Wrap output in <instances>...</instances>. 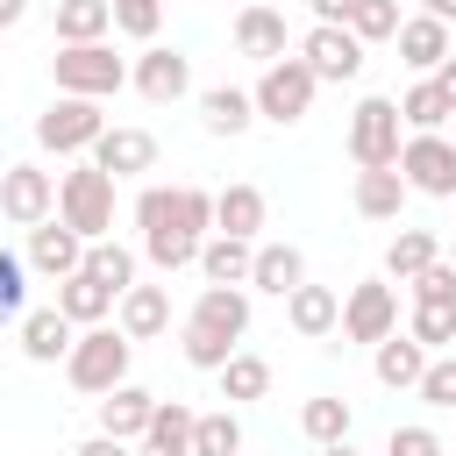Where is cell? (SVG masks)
Segmentation results:
<instances>
[{"label": "cell", "instance_id": "obj_1", "mask_svg": "<svg viewBox=\"0 0 456 456\" xmlns=\"http://www.w3.org/2000/svg\"><path fill=\"white\" fill-rule=\"evenodd\" d=\"M135 228H142V256L157 271H178V264L200 256V242L214 228V192H200V185H142Z\"/></svg>", "mask_w": 456, "mask_h": 456}, {"label": "cell", "instance_id": "obj_2", "mask_svg": "<svg viewBox=\"0 0 456 456\" xmlns=\"http://www.w3.org/2000/svg\"><path fill=\"white\" fill-rule=\"evenodd\" d=\"M57 221L78 235V242H100L114 228V178L100 164H78L57 178Z\"/></svg>", "mask_w": 456, "mask_h": 456}, {"label": "cell", "instance_id": "obj_3", "mask_svg": "<svg viewBox=\"0 0 456 456\" xmlns=\"http://www.w3.org/2000/svg\"><path fill=\"white\" fill-rule=\"evenodd\" d=\"M50 71H57V93H71V100H107L128 86V64L114 57V43H64L50 57Z\"/></svg>", "mask_w": 456, "mask_h": 456}, {"label": "cell", "instance_id": "obj_4", "mask_svg": "<svg viewBox=\"0 0 456 456\" xmlns=\"http://www.w3.org/2000/svg\"><path fill=\"white\" fill-rule=\"evenodd\" d=\"M399 142H406L399 100H385V93L356 100V114H349V157H356V171H392L399 164Z\"/></svg>", "mask_w": 456, "mask_h": 456}, {"label": "cell", "instance_id": "obj_5", "mask_svg": "<svg viewBox=\"0 0 456 456\" xmlns=\"http://www.w3.org/2000/svg\"><path fill=\"white\" fill-rule=\"evenodd\" d=\"M64 378H71L78 392L107 399L114 385H128V335H121V328H86V335L71 342V356H64Z\"/></svg>", "mask_w": 456, "mask_h": 456}, {"label": "cell", "instance_id": "obj_6", "mask_svg": "<svg viewBox=\"0 0 456 456\" xmlns=\"http://www.w3.org/2000/svg\"><path fill=\"white\" fill-rule=\"evenodd\" d=\"M314 86H321V78H314L299 57H278V64H264V78H256L249 107H256L264 121L292 128V121H306V107H314Z\"/></svg>", "mask_w": 456, "mask_h": 456}, {"label": "cell", "instance_id": "obj_7", "mask_svg": "<svg viewBox=\"0 0 456 456\" xmlns=\"http://www.w3.org/2000/svg\"><path fill=\"white\" fill-rule=\"evenodd\" d=\"M107 135V114H100V100H71V93H57L43 114H36V142L43 150H57V157H78V150H93Z\"/></svg>", "mask_w": 456, "mask_h": 456}, {"label": "cell", "instance_id": "obj_8", "mask_svg": "<svg viewBox=\"0 0 456 456\" xmlns=\"http://www.w3.org/2000/svg\"><path fill=\"white\" fill-rule=\"evenodd\" d=\"M392 171L406 178V192H428V200H456V142H442V135H406Z\"/></svg>", "mask_w": 456, "mask_h": 456}, {"label": "cell", "instance_id": "obj_9", "mask_svg": "<svg viewBox=\"0 0 456 456\" xmlns=\"http://www.w3.org/2000/svg\"><path fill=\"white\" fill-rule=\"evenodd\" d=\"M0 214H7L14 228H43V221L57 214V178H50L43 164H7V171H0Z\"/></svg>", "mask_w": 456, "mask_h": 456}, {"label": "cell", "instance_id": "obj_10", "mask_svg": "<svg viewBox=\"0 0 456 456\" xmlns=\"http://www.w3.org/2000/svg\"><path fill=\"white\" fill-rule=\"evenodd\" d=\"M349 342H385V335H399V292L385 285V278H370V285H356L349 299H342V321H335Z\"/></svg>", "mask_w": 456, "mask_h": 456}, {"label": "cell", "instance_id": "obj_11", "mask_svg": "<svg viewBox=\"0 0 456 456\" xmlns=\"http://www.w3.org/2000/svg\"><path fill=\"white\" fill-rule=\"evenodd\" d=\"M128 78H135V93H142L150 107H171V100L192 93V64H185V50H164V43H150V50L128 64Z\"/></svg>", "mask_w": 456, "mask_h": 456}, {"label": "cell", "instance_id": "obj_12", "mask_svg": "<svg viewBox=\"0 0 456 456\" xmlns=\"http://www.w3.org/2000/svg\"><path fill=\"white\" fill-rule=\"evenodd\" d=\"M299 64L314 71V78H335V86H349L356 71H363V43L349 36V28H306V43H299Z\"/></svg>", "mask_w": 456, "mask_h": 456}, {"label": "cell", "instance_id": "obj_13", "mask_svg": "<svg viewBox=\"0 0 456 456\" xmlns=\"http://www.w3.org/2000/svg\"><path fill=\"white\" fill-rule=\"evenodd\" d=\"M21 264H28V271H43L50 285H64V278L86 264V242H78V235H71L57 214H50L43 228H28V256H21Z\"/></svg>", "mask_w": 456, "mask_h": 456}, {"label": "cell", "instance_id": "obj_14", "mask_svg": "<svg viewBox=\"0 0 456 456\" xmlns=\"http://www.w3.org/2000/svg\"><path fill=\"white\" fill-rule=\"evenodd\" d=\"M93 164H100L107 178H135V171L157 164V135H150V128H107V135L93 142Z\"/></svg>", "mask_w": 456, "mask_h": 456}, {"label": "cell", "instance_id": "obj_15", "mask_svg": "<svg viewBox=\"0 0 456 456\" xmlns=\"http://www.w3.org/2000/svg\"><path fill=\"white\" fill-rule=\"evenodd\" d=\"M249 285L271 292V299H292V292L306 285V256H299L292 242H256V256H249Z\"/></svg>", "mask_w": 456, "mask_h": 456}, {"label": "cell", "instance_id": "obj_16", "mask_svg": "<svg viewBox=\"0 0 456 456\" xmlns=\"http://www.w3.org/2000/svg\"><path fill=\"white\" fill-rule=\"evenodd\" d=\"M192 328L242 342V335H249V292H242V285H207L200 306H192Z\"/></svg>", "mask_w": 456, "mask_h": 456}, {"label": "cell", "instance_id": "obj_17", "mask_svg": "<svg viewBox=\"0 0 456 456\" xmlns=\"http://www.w3.org/2000/svg\"><path fill=\"white\" fill-rule=\"evenodd\" d=\"M150 413H157V392H142V385H114V392L100 399V435H114V442H142Z\"/></svg>", "mask_w": 456, "mask_h": 456}, {"label": "cell", "instance_id": "obj_18", "mask_svg": "<svg viewBox=\"0 0 456 456\" xmlns=\"http://www.w3.org/2000/svg\"><path fill=\"white\" fill-rule=\"evenodd\" d=\"M114 306H121V335H128V342H150V335L171 328V292H164V285H128Z\"/></svg>", "mask_w": 456, "mask_h": 456}, {"label": "cell", "instance_id": "obj_19", "mask_svg": "<svg viewBox=\"0 0 456 456\" xmlns=\"http://www.w3.org/2000/svg\"><path fill=\"white\" fill-rule=\"evenodd\" d=\"M235 50L256 57V64H278L285 57V14L278 7H242L235 14Z\"/></svg>", "mask_w": 456, "mask_h": 456}, {"label": "cell", "instance_id": "obj_20", "mask_svg": "<svg viewBox=\"0 0 456 456\" xmlns=\"http://www.w3.org/2000/svg\"><path fill=\"white\" fill-rule=\"evenodd\" d=\"M57 314H64L71 328H100V321L114 314V292H107L93 271H71V278L57 285Z\"/></svg>", "mask_w": 456, "mask_h": 456}, {"label": "cell", "instance_id": "obj_21", "mask_svg": "<svg viewBox=\"0 0 456 456\" xmlns=\"http://www.w3.org/2000/svg\"><path fill=\"white\" fill-rule=\"evenodd\" d=\"M71 321L57 314V306H43V314H21V356L28 363H64L71 356Z\"/></svg>", "mask_w": 456, "mask_h": 456}, {"label": "cell", "instance_id": "obj_22", "mask_svg": "<svg viewBox=\"0 0 456 456\" xmlns=\"http://www.w3.org/2000/svg\"><path fill=\"white\" fill-rule=\"evenodd\" d=\"M135 456H192V406L178 399H157L150 428H142V449Z\"/></svg>", "mask_w": 456, "mask_h": 456}, {"label": "cell", "instance_id": "obj_23", "mask_svg": "<svg viewBox=\"0 0 456 456\" xmlns=\"http://www.w3.org/2000/svg\"><path fill=\"white\" fill-rule=\"evenodd\" d=\"M256 228H264V192H256V185H221V192H214V235L256 242Z\"/></svg>", "mask_w": 456, "mask_h": 456}, {"label": "cell", "instance_id": "obj_24", "mask_svg": "<svg viewBox=\"0 0 456 456\" xmlns=\"http://www.w3.org/2000/svg\"><path fill=\"white\" fill-rule=\"evenodd\" d=\"M249 256H256V242H242V235H207L192 264L207 271V285H249Z\"/></svg>", "mask_w": 456, "mask_h": 456}, {"label": "cell", "instance_id": "obj_25", "mask_svg": "<svg viewBox=\"0 0 456 456\" xmlns=\"http://www.w3.org/2000/svg\"><path fill=\"white\" fill-rule=\"evenodd\" d=\"M285 321H292V335L321 342V335H335V321H342V299H335L328 285H299V292L285 299Z\"/></svg>", "mask_w": 456, "mask_h": 456}, {"label": "cell", "instance_id": "obj_26", "mask_svg": "<svg viewBox=\"0 0 456 456\" xmlns=\"http://www.w3.org/2000/svg\"><path fill=\"white\" fill-rule=\"evenodd\" d=\"M392 43H399V57H406V64H413V71H435V64H442V57H449V28H442V21H435V14H406V21H399V36H392Z\"/></svg>", "mask_w": 456, "mask_h": 456}, {"label": "cell", "instance_id": "obj_27", "mask_svg": "<svg viewBox=\"0 0 456 456\" xmlns=\"http://www.w3.org/2000/svg\"><path fill=\"white\" fill-rule=\"evenodd\" d=\"M370 370H378V385L406 392V385H420V370H428V349H420L413 335H385V342H378V356H370Z\"/></svg>", "mask_w": 456, "mask_h": 456}, {"label": "cell", "instance_id": "obj_28", "mask_svg": "<svg viewBox=\"0 0 456 456\" xmlns=\"http://www.w3.org/2000/svg\"><path fill=\"white\" fill-rule=\"evenodd\" d=\"M200 121H207L214 135H242V128L256 121V107H249L242 86H207V93H200Z\"/></svg>", "mask_w": 456, "mask_h": 456}, {"label": "cell", "instance_id": "obj_29", "mask_svg": "<svg viewBox=\"0 0 456 456\" xmlns=\"http://www.w3.org/2000/svg\"><path fill=\"white\" fill-rule=\"evenodd\" d=\"M399 207H406L399 171H356V214L363 221H399Z\"/></svg>", "mask_w": 456, "mask_h": 456}, {"label": "cell", "instance_id": "obj_30", "mask_svg": "<svg viewBox=\"0 0 456 456\" xmlns=\"http://www.w3.org/2000/svg\"><path fill=\"white\" fill-rule=\"evenodd\" d=\"M114 7L107 0H57V43H107Z\"/></svg>", "mask_w": 456, "mask_h": 456}, {"label": "cell", "instance_id": "obj_31", "mask_svg": "<svg viewBox=\"0 0 456 456\" xmlns=\"http://www.w3.org/2000/svg\"><path fill=\"white\" fill-rule=\"evenodd\" d=\"M435 256H442V249H435V235H428V228H399V235H392V249H385V278L413 285Z\"/></svg>", "mask_w": 456, "mask_h": 456}, {"label": "cell", "instance_id": "obj_32", "mask_svg": "<svg viewBox=\"0 0 456 456\" xmlns=\"http://www.w3.org/2000/svg\"><path fill=\"white\" fill-rule=\"evenodd\" d=\"M78 271H93V278L121 299V292L135 285V249H121V242H107V235H100V242H86V264H78Z\"/></svg>", "mask_w": 456, "mask_h": 456}, {"label": "cell", "instance_id": "obj_33", "mask_svg": "<svg viewBox=\"0 0 456 456\" xmlns=\"http://www.w3.org/2000/svg\"><path fill=\"white\" fill-rule=\"evenodd\" d=\"M299 428H306L314 449H328V442H349L356 413H349V399H306V406H299Z\"/></svg>", "mask_w": 456, "mask_h": 456}, {"label": "cell", "instance_id": "obj_34", "mask_svg": "<svg viewBox=\"0 0 456 456\" xmlns=\"http://www.w3.org/2000/svg\"><path fill=\"white\" fill-rule=\"evenodd\" d=\"M399 121H406L413 135H442V121H449V100L435 93V78L406 86V100H399Z\"/></svg>", "mask_w": 456, "mask_h": 456}, {"label": "cell", "instance_id": "obj_35", "mask_svg": "<svg viewBox=\"0 0 456 456\" xmlns=\"http://www.w3.org/2000/svg\"><path fill=\"white\" fill-rule=\"evenodd\" d=\"M214 378H221V399H264V392H271V363H264V356H242V349H235Z\"/></svg>", "mask_w": 456, "mask_h": 456}, {"label": "cell", "instance_id": "obj_36", "mask_svg": "<svg viewBox=\"0 0 456 456\" xmlns=\"http://www.w3.org/2000/svg\"><path fill=\"white\" fill-rule=\"evenodd\" d=\"M420 349H449L456 342V299H413V328H406Z\"/></svg>", "mask_w": 456, "mask_h": 456}, {"label": "cell", "instance_id": "obj_37", "mask_svg": "<svg viewBox=\"0 0 456 456\" xmlns=\"http://www.w3.org/2000/svg\"><path fill=\"white\" fill-rule=\"evenodd\" d=\"M192 456H242V420L235 413H192Z\"/></svg>", "mask_w": 456, "mask_h": 456}, {"label": "cell", "instance_id": "obj_38", "mask_svg": "<svg viewBox=\"0 0 456 456\" xmlns=\"http://www.w3.org/2000/svg\"><path fill=\"white\" fill-rule=\"evenodd\" d=\"M21 314H28V264L0 242V328H7V321H21Z\"/></svg>", "mask_w": 456, "mask_h": 456}, {"label": "cell", "instance_id": "obj_39", "mask_svg": "<svg viewBox=\"0 0 456 456\" xmlns=\"http://www.w3.org/2000/svg\"><path fill=\"white\" fill-rule=\"evenodd\" d=\"M349 36H356V43H385V36H399V0H356Z\"/></svg>", "mask_w": 456, "mask_h": 456}, {"label": "cell", "instance_id": "obj_40", "mask_svg": "<svg viewBox=\"0 0 456 456\" xmlns=\"http://www.w3.org/2000/svg\"><path fill=\"white\" fill-rule=\"evenodd\" d=\"M178 349H185V363H192V370H221V363L235 356V342H228V335H207V328H192V321H185V342H178Z\"/></svg>", "mask_w": 456, "mask_h": 456}, {"label": "cell", "instance_id": "obj_41", "mask_svg": "<svg viewBox=\"0 0 456 456\" xmlns=\"http://www.w3.org/2000/svg\"><path fill=\"white\" fill-rule=\"evenodd\" d=\"M107 7H114V28L135 36V43H150L157 21H164V0H107Z\"/></svg>", "mask_w": 456, "mask_h": 456}, {"label": "cell", "instance_id": "obj_42", "mask_svg": "<svg viewBox=\"0 0 456 456\" xmlns=\"http://www.w3.org/2000/svg\"><path fill=\"white\" fill-rule=\"evenodd\" d=\"M428 406H456V356H428V370H420V385H413Z\"/></svg>", "mask_w": 456, "mask_h": 456}, {"label": "cell", "instance_id": "obj_43", "mask_svg": "<svg viewBox=\"0 0 456 456\" xmlns=\"http://www.w3.org/2000/svg\"><path fill=\"white\" fill-rule=\"evenodd\" d=\"M385 456H442V442H435V428L406 420V428H392V435H385Z\"/></svg>", "mask_w": 456, "mask_h": 456}, {"label": "cell", "instance_id": "obj_44", "mask_svg": "<svg viewBox=\"0 0 456 456\" xmlns=\"http://www.w3.org/2000/svg\"><path fill=\"white\" fill-rule=\"evenodd\" d=\"M413 299H456V271H449V264L435 256V264H428V271L413 278Z\"/></svg>", "mask_w": 456, "mask_h": 456}, {"label": "cell", "instance_id": "obj_45", "mask_svg": "<svg viewBox=\"0 0 456 456\" xmlns=\"http://www.w3.org/2000/svg\"><path fill=\"white\" fill-rule=\"evenodd\" d=\"M306 7H314L321 28H349V14H356V0H306Z\"/></svg>", "mask_w": 456, "mask_h": 456}, {"label": "cell", "instance_id": "obj_46", "mask_svg": "<svg viewBox=\"0 0 456 456\" xmlns=\"http://www.w3.org/2000/svg\"><path fill=\"white\" fill-rule=\"evenodd\" d=\"M428 78H435V93H442V100H449V114H456V57H442Z\"/></svg>", "mask_w": 456, "mask_h": 456}, {"label": "cell", "instance_id": "obj_47", "mask_svg": "<svg viewBox=\"0 0 456 456\" xmlns=\"http://www.w3.org/2000/svg\"><path fill=\"white\" fill-rule=\"evenodd\" d=\"M78 456H128V442H114V435H93V442H78Z\"/></svg>", "mask_w": 456, "mask_h": 456}, {"label": "cell", "instance_id": "obj_48", "mask_svg": "<svg viewBox=\"0 0 456 456\" xmlns=\"http://www.w3.org/2000/svg\"><path fill=\"white\" fill-rule=\"evenodd\" d=\"M420 14H435V21L449 28V21H456V0H420Z\"/></svg>", "mask_w": 456, "mask_h": 456}, {"label": "cell", "instance_id": "obj_49", "mask_svg": "<svg viewBox=\"0 0 456 456\" xmlns=\"http://www.w3.org/2000/svg\"><path fill=\"white\" fill-rule=\"evenodd\" d=\"M21 14H28V0H0V28H14Z\"/></svg>", "mask_w": 456, "mask_h": 456}, {"label": "cell", "instance_id": "obj_50", "mask_svg": "<svg viewBox=\"0 0 456 456\" xmlns=\"http://www.w3.org/2000/svg\"><path fill=\"white\" fill-rule=\"evenodd\" d=\"M321 456H356V449H349V442H328V449H321Z\"/></svg>", "mask_w": 456, "mask_h": 456}, {"label": "cell", "instance_id": "obj_51", "mask_svg": "<svg viewBox=\"0 0 456 456\" xmlns=\"http://www.w3.org/2000/svg\"><path fill=\"white\" fill-rule=\"evenodd\" d=\"M249 7H278V14H285V0H249Z\"/></svg>", "mask_w": 456, "mask_h": 456}]
</instances>
